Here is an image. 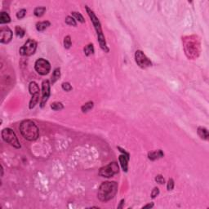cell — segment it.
<instances>
[{"label": "cell", "mask_w": 209, "mask_h": 209, "mask_svg": "<svg viewBox=\"0 0 209 209\" xmlns=\"http://www.w3.org/2000/svg\"><path fill=\"white\" fill-rule=\"evenodd\" d=\"M118 192V183L115 181H105L98 189L97 198L101 202H108L112 199Z\"/></svg>", "instance_id": "6da1fadb"}, {"label": "cell", "mask_w": 209, "mask_h": 209, "mask_svg": "<svg viewBox=\"0 0 209 209\" xmlns=\"http://www.w3.org/2000/svg\"><path fill=\"white\" fill-rule=\"evenodd\" d=\"M20 131L22 136L27 141H34L39 138V128L32 120L26 119L22 121L20 124Z\"/></svg>", "instance_id": "7a4b0ae2"}, {"label": "cell", "mask_w": 209, "mask_h": 209, "mask_svg": "<svg viewBox=\"0 0 209 209\" xmlns=\"http://www.w3.org/2000/svg\"><path fill=\"white\" fill-rule=\"evenodd\" d=\"M85 8L88 14V16H89L90 19H91V22H92L94 28H95V30H96L97 35V39H98V42L99 43H100V46H101V49H102L103 51H106V52H108V51H109V48L107 47L105 35L103 34L101 22H100L99 19L97 17V16L95 15V13H94V12L92 9H90L87 6H86Z\"/></svg>", "instance_id": "3957f363"}, {"label": "cell", "mask_w": 209, "mask_h": 209, "mask_svg": "<svg viewBox=\"0 0 209 209\" xmlns=\"http://www.w3.org/2000/svg\"><path fill=\"white\" fill-rule=\"evenodd\" d=\"M2 138L3 139V141L7 143H8L9 145H11L13 147L17 148V149H20L21 148V144L20 141H18L16 133L13 132L12 129L9 128H4L2 131Z\"/></svg>", "instance_id": "277c9868"}, {"label": "cell", "mask_w": 209, "mask_h": 209, "mask_svg": "<svg viewBox=\"0 0 209 209\" xmlns=\"http://www.w3.org/2000/svg\"><path fill=\"white\" fill-rule=\"evenodd\" d=\"M119 168L118 163L116 162H110L106 166L102 167L99 171V175L102 177L110 178L115 174L119 173Z\"/></svg>", "instance_id": "5b68a950"}, {"label": "cell", "mask_w": 209, "mask_h": 209, "mask_svg": "<svg viewBox=\"0 0 209 209\" xmlns=\"http://www.w3.org/2000/svg\"><path fill=\"white\" fill-rule=\"evenodd\" d=\"M34 69L40 75H46L51 70V65L49 61L43 58H39L35 61Z\"/></svg>", "instance_id": "8992f818"}, {"label": "cell", "mask_w": 209, "mask_h": 209, "mask_svg": "<svg viewBox=\"0 0 209 209\" xmlns=\"http://www.w3.org/2000/svg\"><path fill=\"white\" fill-rule=\"evenodd\" d=\"M37 49V43L34 39H29L26 42V43L20 48V53L22 56H30L34 54V52Z\"/></svg>", "instance_id": "52a82bcc"}, {"label": "cell", "mask_w": 209, "mask_h": 209, "mask_svg": "<svg viewBox=\"0 0 209 209\" xmlns=\"http://www.w3.org/2000/svg\"><path fill=\"white\" fill-rule=\"evenodd\" d=\"M135 60L137 64L142 69L148 68L152 65V62L149 58L145 55V53L141 50H137L135 53Z\"/></svg>", "instance_id": "ba28073f"}, {"label": "cell", "mask_w": 209, "mask_h": 209, "mask_svg": "<svg viewBox=\"0 0 209 209\" xmlns=\"http://www.w3.org/2000/svg\"><path fill=\"white\" fill-rule=\"evenodd\" d=\"M188 39L185 41V44H184V47H185V51L186 55L189 56V58H192V49L194 48V51H196L197 53H199V44L195 43V41H192L191 40V37H188Z\"/></svg>", "instance_id": "9c48e42d"}, {"label": "cell", "mask_w": 209, "mask_h": 209, "mask_svg": "<svg viewBox=\"0 0 209 209\" xmlns=\"http://www.w3.org/2000/svg\"><path fill=\"white\" fill-rule=\"evenodd\" d=\"M50 82L49 80H44L42 83V95H43V97L41 100V102H40V106L43 108L44 106L46 105L47 100L50 97Z\"/></svg>", "instance_id": "30bf717a"}, {"label": "cell", "mask_w": 209, "mask_h": 209, "mask_svg": "<svg viewBox=\"0 0 209 209\" xmlns=\"http://www.w3.org/2000/svg\"><path fill=\"white\" fill-rule=\"evenodd\" d=\"M12 39V31L8 27H3L0 30V42L8 43Z\"/></svg>", "instance_id": "8fae6325"}, {"label": "cell", "mask_w": 209, "mask_h": 209, "mask_svg": "<svg viewBox=\"0 0 209 209\" xmlns=\"http://www.w3.org/2000/svg\"><path fill=\"white\" fill-rule=\"evenodd\" d=\"M129 159H130V156L125 155V154H121L119 157L120 165H121L123 170L125 172H127L128 170V161H129Z\"/></svg>", "instance_id": "7c38bea8"}, {"label": "cell", "mask_w": 209, "mask_h": 209, "mask_svg": "<svg viewBox=\"0 0 209 209\" xmlns=\"http://www.w3.org/2000/svg\"><path fill=\"white\" fill-rule=\"evenodd\" d=\"M164 156V154L161 149H158V150H154V151H151L148 154V158L150 160L154 161L158 158H162Z\"/></svg>", "instance_id": "4fadbf2b"}, {"label": "cell", "mask_w": 209, "mask_h": 209, "mask_svg": "<svg viewBox=\"0 0 209 209\" xmlns=\"http://www.w3.org/2000/svg\"><path fill=\"white\" fill-rule=\"evenodd\" d=\"M29 92H30V93L31 94V96L39 94L40 89H39V85H38V83H37L36 82H30V84H29Z\"/></svg>", "instance_id": "5bb4252c"}, {"label": "cell", "mask_w": 209, "mask_h": 209, "mask_svg": "<svg viewBox=\"0 0 209 209\" xmlns=\"http://www.w3.org/2000/svg\"><path fill=\"white\" fill-rule=\"evenodd\" d=\"M197 132L200 138L203 139V140H208L209 134L207 128H203V127H199L197 129Z\"/></svg>", "instance_id": "9a60e30c"}, {"label": "cell", "mask_w": 209, "mask_h": 209, "mask_svg": "<svg viewBox=\"0 0 209 209\" xmlns=\"http://www.w3.org/2000/svg\"><path fill=\"white\" fill-rule=\"evenodd\" d=\"M51 26V23L49 22H38L36 24V30L39 31V32H42L43 30H45L47 28H48L49 26Z\"/></svg>", "instance_id": "2e32d148"}, {"label": "cell", "mask_w": 209, "mask_h": 209, "mask_svg": "<svg viewBox=\"0 0 209 209\" xmlns=\"http://www.w3.org/2000/svg\"><path fill=\"white\" fill-rule=\"evenodd\" d=\"M60 77V69L56 68L54 69V71L52 73V75H51V83L52 84H54L57 81Z\"/></svg>", "instance_id": "e0dca14e"}, {"label": "cell", "mask_w": 209, "mask_h": 209, "mask_svg": "<svg viewBox=\"0 0 209 209\" xmlns=\"http://www.w3.org/2000/svg\"><path fill=\"white\" fill-rule=\"evenodd\" d=\"M11 22V18L9 15L5 12H2L0 15V24H7Z\"/></svg>", "instance_id": "ac0fdd59"}, {"label": "cell", "mask_w": 209, "mask_h": 209, "mask_svg": "<svg viewBox=\"0 0 209 209\" xmlns=\"http://www.w3.org/2000/svg\"><path fill=\"white\" fill-rule=\"evenodd\" d=\"M39 101V94H37V95H34V96H32V98L30 100V110H32L33 108L36 106V105L38 104Z\"/></svg>", "instance_id": "d6986e66"}, {"label": "cell", "mask_w": 209, "mask_h": 209, "mask_svg": "<svg viewBox=\"0 0 209 209\" xmlns=\"http://www.w3.org/2000/svg\"><path fill=\"white\" fill-rule=\"evenodd\" d=\"M45 12H46V8L45 7H38V8H36L34 9V14L36 17H41L44 15Z\"/></svg>", "instance_id": "ffe728a7"}, {"label": "cell", "mask_w": 209, "mask_h": 209, "mask_svg": "<svg viewBox=\"0 0 209 209\" xmlns=\"http://www.w3.org/2000/svg\"><path fill=\"white\" fill-rule=\"evenodd\" d=\"M83 51H84V54L87 56H88L90 55H92L94 53V47L92 43H90L88 45H87L84 48H83Z\"/></svg>", "instance_id": "44dd1931"}, {"label": "cell", "mask_w": 209, "mask_h": 209, "mask_svg": "<svg viewBox=\"0 0 209 209\" xmlns=\"http://www.w3.org/2000/svg\"><path fill=\"white\" fill-rule=\"evenodd\" d=\"M94 106V103L93 101H88V102L85 103L83 106L81 107V110L83 112V113H87L90 111Z\"/></svg>", "instance_id": "7402d4cb"}, {"label": "cell", "mask_w": 209, "mask_h": 209, "mask_svg": "<svg viewBox=\"0 0 209 209\" xmlns=\"http://www.w3.org/2000/svg\"><path fill=\"white\" fill-rule=\"evenodd\" d=\"M51 108L53 110L59 111L64 109V106H63V104L61 102H57V101H56V102H53L51 104Z\"/></svg>", "instance_id": "603a6c76"}, {"label": "cell", "mask_w": 209, "mask_h": 209, "mask_svg": "<svg viewBox=\"0 0 209 209\" xmlns=\"http://www.w3.org/2000/svg\"><path fill=\"white\" fill-rule=\"evenodd\" d=\"M15 33L17 34V37L23 38V37L25 36L26 31L23 30L22 27H20V26H16V28H15Z\"/></svg>", "instance_id": "cb8c5ba5"}, {"label": "cell", "mask_w": 209, "mask_h": 209, "mask_svg": "<svg viewBox=\"0 0 209 209\" xmlns=\"http://www.w3.org/2000/svg\"><path fill=\"white\" fill-rule=\"evenodd\" d=\"M71 45H72V42H71V38H70V36H69V35L65 36L64 39L65 48V49H69V48H70Z\"/></svg>", "instance_id": "d4e9b609"}, {"label": "cell", "mask_w": 209, "mask_h": 209, "mask_svg": "<svg viewBox=\"0 0 209 209\" xmlns=\"http://www.w3.org/2000/svg\"><path fill=\"white\" fill-rule=\"evenodd\" d=\"M65 23L69 25V26H77V22H76V20L72 17H67L65 18Z\"/></svg>", "instance_id": "484cf974"}, {"label": "cell", "mask_w": 209, "mask_h": 209, "mask_svg": "<svg viewBox=\"0 0 209 209\" xmlns=\"http://www.w3.org/2000/svg\"><path fill=\"white\" fill-rule=\"evenodd\" d=\"M72 15L74 16V18L75 20L78 21L79 22H81V23H84L85 22V20H84L83 17L81 15V13L77 12H73Z\"/></svg>", "instance_id": "4316f807"}, {"label": "cell", "mask_w": 209, "mask_h": 209, "mask_svg": "<svg viewBox=\"0 0 209 209\" xmlns=\"http://www.w3.org/2000/svg\"><path fill=\"white\" fill-rule=\"evenodd\" d=\"M61 87H62V89L65 91V92H70V91L73 89L72 86L70 85L69 83H67V82L63 83L61 84Z\"/></svg>", "instance_id": "83f0119b"}, {"label": "cell", "mask_w": 209, "mask_h": 209, "mask_svg": "<svg viewBox=\"0 0 209 209\" xmlns=\"http://www.w3.org/2000/svg\"><path fill=\"white\" fill-rule=\"evenodd\" d=\"M174 181L173 179H170L168 180V181H167V190L168 191H170V190H172L173 189H174Z\"/></svg>", "instance_id": "f1b7e54d"}, {"label": "cell", "mask_w": 209, "mask_h": 209, "mask_svg": "<svg viewBox=\"0 0 209 209\" xmlns=\"http://www.w3.org/2000/svg\"><path fill=\"white\" fill-rule=\"evenodd\" d=\"M26 9H22V10H20V11H18L17 13V19H22V18H24L25 16H26Z\"/></svg>", "instance_id": "f546056e"}, {"label": "cell", "mask_w": 209, "mask_h": 209, "mask_svg": "<svg viewBox=\"0 0 209 209\" xmlns=\"http://www.w3.org/2000/svg\"><path fill=\"white\" fill-rule=\"evenodd\" d=\"M155 181L157 183L160 184V185H162V184L165 183V179L162 175H157L155 177Z\"/></svg>", "instance_id": "4dcf8cb0"}, {"label": "cell", "mask_w": 209, "mask_h": 209, "mask_svg": "<svg viewBox=\"0 0 209 209\" xmlns=\"http://www.w3.org/2000/svg\"><path fill=\"white\" fill-rule=\"evenodd\" d=\"M158 194H159V189L158 187H154L151 191V198L154 199L158 196Z\"/></svg>", "instance_id": "1f68e13d"}, {"label": "cell", "mask_w": 209, "mask_h": 209, "mask_svg": "<svg viewBox=\"0 0 209 209\" xmlns=\"http://www.w3.org/2000/svg\"><path fill=\"white\" fill-rule=\"evenodd\" d=\"M154 207V203H149V204L145 205L143 207V208H153Z\"/></svg>", "instance_id": "d6a6232c"}, {"label": "cell", "mask_w": 209, "mask_h": 209, "mask_svg": "<svg viewBox=\"0 0 209 209\" xmlns=\"http://www.w3.org/2000/svg\"><path fill=\"white\" fill-rule=\"evenodd\" d=\"M124 202H125L124 199H122V200L120 201V204L119 206H118V208H123V204L124 203Z\"/></svg>", "instance_id": "836d02e7"}]
</instances>
